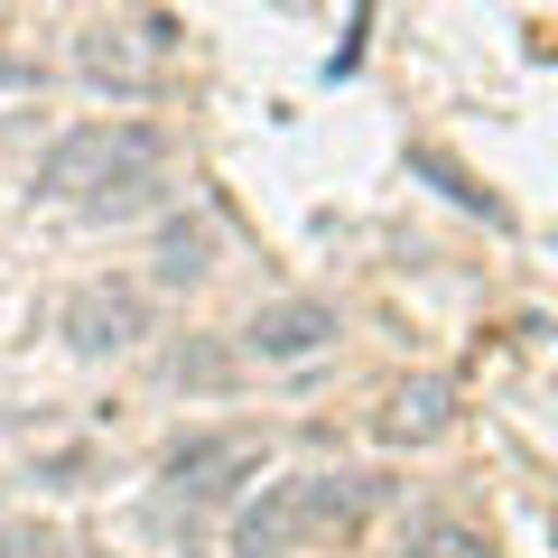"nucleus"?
<instances>
[{
    "mask_svg": "<svg viewBox=\"0 0 558 558\" xmlns=\"http://www.w3.org/2000/svg\"><path fill=\"white\" fill-rule=\"evenodd\" d=\"M38 196L75 205L94 223L149 215L168 196V140L140 131V121H94V131H65L57 149L38 159Z\"/></svg>",
    "mask_w": 558,
    "mask_h": 558,
    "instance_id": "nucleus-1",
    "label": "nucleus"
},
{
    "mask_svg": "<svg viewBox=\"0 0 558 558\" xmlns=\"http://www.w3.org/2000/svg\"><path fill=\"white\" fill-rule=\"evenodd\" d=\"M373 502L363 475H289V484H260V502L233 521V558H289L299 539H344Z\"/></svg>",
    "mask_w": 558,
    "mask_h": 558,
    "instance_id": "nucleus-2",
    "label": "nucleus"
},
{
    "mask_svg": "<svg viewBox=\"0 0 558 558\" xmlns=\"http://www.w3.org/2000/svg\"><path fill=\"white\" fill-rule=\"evenodd\" d=\"M65 344H75V354H131L140 336H149V289H140V279H84L75 299H65Z\"/></svg>",
    "mask_w": 558,
    "mask_h": 558,
    "instance_id": "nucleus-3",
    "label": "nucleus"
},
{
    "mask_svg": "<svg viewBox=\"0 0 558 558\" xmlns=\"http://www.w3.org/2000/svg\"><path fill=\"white\" fill-rule=\"evenodd\" d=\"M252 475H260V438L252 428H215V438H178L168 447V484H178L186 502H233Z\"/></svg>",
    "mask_w": 558,
    "mask_h": 558,
    "instance_id": "nucleus-4",
    "label": "nucleus"
},
{
    "mask_svg": "<svg viewBox=\"0 0 558 558\" xmlns=\"http://www.w3.org/2000/svg\"><path fill=\"white\" fill-rule=\"evenodd\" d=\"M326 344H336V307L326 299H270L242 326V354L252 363H317Z\"/></svg>",
    "mask_w": 558,
    "mask_h": 558,
    "instance_id": "nucleus-5",
    "label": "nucleus"
},
{
    "mask_svg": "<svg viewBox=\"0 0 558 558\" xmlns=\"http://www.w3.org/2000/svg\"><path fill=\"white\" fill-rule=\"evenodd\" d=\"M447 428H457V391H447L438 373L400 381V391L381 400V438L391 447H428V438H447Z\"/></svg>",
    "mask_w": 558,
    "mask_h": 558,
    "instance_id": "nucleus-6",
    "label": "nucleus"
},
{
    "mask_svg": "<svg viewBox=\"0 0 558 558\" xmlns=\"http://www.w3.org/2000/svg\"><path fill=\"white\" fill-rule=\"evenodd\" d=\"M75 75L102 84V94H140V84H149V47H131V28H84Z\"/></svg>",
    "mask_w": 558,
    "mask_h": 558,
    "instance_id": "nucleus-7",
    "label": "nucleus"
},
{
    "mask_svg": "<svg viewBox=\"0 0 558 558\" xmlns=\"http://www.w3.org/2000/svg\"><path fill=\"white\" fill-rule=\"evenodd\" d=\"M205 270H215V223H205V215L168 223V233H159V252H149V279H159V289H196Z\"/></svg>",
    "mask_w": 558,
    "mask_h": 558,
    "instance_id": "nucleus-8",
    "label": "nucleus"
},
{
    "mask_svg": "<svg viewBox=\"0 0 558 558\" xmlns=\"http://www.w3.org/2000/svg\"><path fill=\"white\" fill-rule=\"evenodd\" d=\"M400 558H494V539H484L475 521H457V512H418L410 531H400Z\"/></svg>",
    "mask_w": 558,
    "mask_h": 558,
    "instance_id": "nucleus-9",
    "label": "nucleus"
},
{
    "mask_svg": "<svg viewBox=\"0 0 558 558\" xmlns=\"http://www.w3.org/2000/svg\"><path fill=\"white\" fill-rule=\"evenodd\" d=\"M168 381H178V391H223V381H233V354H223V344H178V354H168Z\"/></svg>",
    "mask_w": 558,
    "mask_h": 558,
    "instance_id": "nucleus-10",
    "label": "nucleus"
},
{
    "mask_svg": "<svg viewBox=\"0 0 558 558\" xmlns=\"http://www.w3.org/2000/svg\"><path fill=\"white\" fill-rule=\"evenodd\" d=\"M0 558H75L57 521H0Z\"/></svg>",
    "mask_w": 558,
    "mask_h": 558,
    "instance_id": "nucleus-11",
    "label": "nucleus"
}]
</instances>
